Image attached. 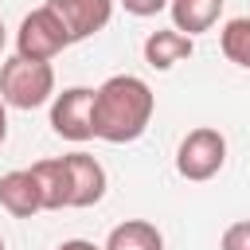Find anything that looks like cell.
<instances>
[{
	"instance_id": "obj_1",
	"label": "cell",
	"mask_w": 250,
	"mask_h": 250,
	"mask_svg": "<svg viewBox=\"0 0 250 250\" xmlns=\"http://www.w3.org/2000/svg\"><path fill=\"white\" fill-rule=\"evenodd\" d=\"M152 109H156V98L145 78L113 74L94 90V137L109 145H129L148 129Z\"/></svg>"
},
{
	"instance_id": "obj_2",
	"label": "cell",
	"mask_w": 250,
	"mask_h": 250,
	"mask_svg": "<svg viewBox=\"0 0 250 250\" xmlns=\"http://www.w3.org/2000/svg\"><path fill=\"white\" fill-rule=\"evenodd\" d=\"M0 98H4V105H16V109H35V105L51 102L55 98V70H51V62L12 55L0 66Z\"/></svg>"
},
{
	"instance_id": "obj_3",
	"label": "cell",
	"mask_w": 250,
	"mask_h": 250,
	"mask_svg": "<svg viewBox=\"0 0 250 250\" xmlns=\"http://www.w3.org/2000/svg\"><path fill=\"white\" fill-rule=\"evenodd\" d=\"M223 164H227V137L211 125L191 129L176 148V172L191 184H203V180L219 176Z\"/></svg>"
},
{
	"instance_id": "obj_4",
	"label": "cell",
	"mask_w": 250,
	"mask_h": 250,
	"mask_svg": "<svg viewBox=\"0 0 250 250\" xmlns=\"http://www.w3.org/2000/svg\"><path fill=\"white\" fill-rule=\"evenodd\" d=\"M66 47H70V35H66V27H62V20L55 16L51 4H43V8H35V12L23 16V23H20V31H16V55L51 62V59L62 55Z\"/></svg>"
},
{
	"instance_id": "obj_5",
	"label": "cell",
	"mask_w": 250,
	"mask_h": 250,
	"mask_svg": "<svg viewBox=\"0 0 250 250\" xmlns=\"http://www.w3.org/2000/svg\"><path fill=\"white\" fill-rule=\"evenodd\" d=\"M51 129L62 141H90L94 137V90L90 86H70L62 94H55L51 102Z\"/></svg>"
},
{
	"instance_id": "obj_6",
	"label": "cell",
	"mask_w": 250,
	"mask_h": 250,
	"mask_svg": "<svg viewBox=\"0 0 250 250\" xmlns=\"http://www.w3.org/2000/svg\"><path fill=\"white\" fill-rule=\"evenodd\" d=\"M47 4H51L55 16L62 20L70 43L98 35V31L109 23V16H113V0H47Z\"/></svg>"
},
{
	"instance_id": "obj_7",
	"label": "cell",
	"mask_w": 250,
	"mask_h": 250,
	"mask_svg": "<svg viewBox=\"0 0 250 250\" xmlns=\"http://www.w3.org/2000/svg\"><path fill=\"white\" fill-rule=\"evenodd\" d=\"M66 164V188H70V207H94L105 195V168L90 152H70L62 156Z\"/></svg>"
},
{
	"instance_id": "obj_8",
	"label": "cell",
	"mask_w": 250,
	"mask_h": 250,
	"mask_svg": "<svg viewBox=\"0 0 250 250\" xmlns=\"http://www.w3.org/2000/svg\"><path fill=\"white\" fill-rule=\"evenodd\" d=\"M191 51H195V39L176 31V27H160L145 39V62L152 70H172L176 62L191 59Z\"/></svg>"
},
{
	"instance_id": "obj_9",
	"label": "cell",
	"mask_w": 250,
	"mask_h": 250,
	"mask_svg": "<svg viewBox=\"0 0 250 250\" xmlns=\"http://www.w3.org/2000/svg\"><path fill=\"white\" fill-rule=\"evenodd\" d=\"M0 207L16 219H31L35 211H43L39 203V188L31 180L27 168H16V172H4L0 176Z\"/></svg>"
},
{
	"instance_id": "obj_10",
	"label": "cell",
	"mask_w": 250,
	"mask_h": 250,
	"mask_svg": "<svg viewBox=\"0 0 250 250\" xmlns=\"http://www.w3.org/2000/svg\"><path fill=\"white\" fill-rule=\"evenodd\" d=\"M27 172H31V180H35V188H39L43 211H62V207H70V188H66V164H62V156L39 160V164H31Z\"/></svg>"
},
{
	"instance_id": "obj_11",
	"label": "cell",
	"mask_w": 250,
	"mask_h": 250,
	"mask_svg": "<svg viewBox=\"0 0 250 250\" xmlns=\"http://www.w3.org/2000/svg\"><path fill=\"white\" fill-rule=\"evenodd\" d=\"M223 4H227V0H168L172 27L195 39V35H203V31H211V27L219 23Z\"/></svg>"
},
{
	"instance_id": "obj_12",
	"label": "cell",
	"mask_w": 250,
	"mask_h": 250,
	"mask_svg": "<svg viewBox=\"0 0 250 250\" xmlns=\"http://www.w3.org/2000/svg\"><path fill=\"white\" fill-rule=\"evenodd\" d=\"M105 250H164V234L148 219H125L109 230Z\"/></svg>"
},
{
	"instance_id": "obj_13",
	"label": "cell",
	"mask_w": 250,
	"mask_h": 250,
	"mask_svg": "<svg viewBox=\"0 0 250 250\" xmlns=\"http://www.w3.org/2000/svg\"><path fill=\"white\" fill-rule=\"evenodd\" d=\"M219 47H223V55H227L234 66L250 70V16L227 20L223 31H219Z\"/></svg>"
},
{
	"instance_id": "obj_14",
	"label": "cell",
	"mask_w": 250,
	"mask_h": 250,
	"mask_svg": "<svg viewBox=\"0 0 250 250\" xmlns=\"http://www.w3.org/2000/svg\"><path fill=\"white\" fill-rule=\"evenodd\" d=\"M219 250H250V219L242 223H230L219 238Z\"/></svg>"
},
{
	"instance_id": "obj_15",
	"label": "cell",
	"mask_w": 250,
	"mask_h": 250,
	"mask_svg": "<svg viewBox=\"0 0 250 250\" xmlns=\"http://www.w3.org/2000/svg\"><path fill=\"white\" fill-rule=\"evenodd\" d=\"M121 4H125V12H133V16H156V12L168 8V0H121Z\"/></svg>"
},
{
	"instance_id": "obj_16",
	"label": "cell",
	"mask_w": 250,
	"mask_h": 250,
	"mask_svg": "<svg viewBox=\"0 0 250 250\" xmlns=\"http://www.w3.org/2000/svg\"><path fill=\"white\" fill-rule=\"evenodd\" d=\"M59 250H105V246H94V242H86V238H66Z\"/></svg>"
},
{
	"instance_id": "obj_17",
	"label": "cell",
	"mask_w": 250,
	"mask_h": 250,
	"mask_svg": "<svg viewBox=\"0 0 250 250\" xmlns=\"http://www.w3.org/2000/svg\"><path fill=\"white\" fill-rule=\"evenodd\" d=\"M8 141V105H4V98H0V145Z\"/></svg>"
},
{
	"instance_id": "obj_18",
	"label": "cell",
	"mask_w": 250,
	"mask_h": 250,
	"mask_svg": "<svg viewBox=\"0 0 250 250\" xmlns=\"http://www.w3.org/2000/svg\"><path fill=\"white\" fill-rule=\"evenodd\" d=\"M0 47H4V23H0Z\"/></svg>"
},
{
	"instance_id": "obj_19",
	"label": "cell",
	"mask_w": 250,
	"mask_h": 250,
	"mask_svg": "<svg viewBox=\"0 0 250 250\" xmlns=\"http://www.w3.org/2000/svg\"><path fill=\"white\" fill-rule=\"evenodd\" d=\"M0 250H4V238H0Z\"/></svg>"
}]
</instances>
